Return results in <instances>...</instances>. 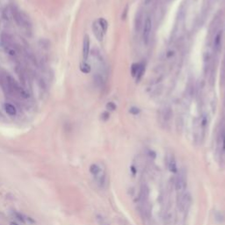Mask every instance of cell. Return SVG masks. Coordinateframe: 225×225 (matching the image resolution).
Wrapping results in <instances>:
<instances>
[{
	"label": "cell",
	"instance_id": "cell-1",
	"mask_svg": "<svg viewBox=\"0 0 225 225\" xmlns=\"http://www.w3.org/2000/svg\"><path fill=\"white\" fill-rule=\"evenodd\" d=\"M0 84H1V86L3 87V90L6 93L13 95V96H17L21 98H28V93H27V91L23 87L20 86L16 82V80L8 73L1 76Z\"/></svg>",
	"mask_w": 225,
	"mask_h": 225
},
{
	"label": "cell",
	"instance_id": "cell-2",
	"mask_svg": "<svg viewBox=\"0 0 225 225\" xmlns=\"http://www.w3.org/2000/svg\"><path fill=\"white\" fill-rule=\"evenodd\" d=\"M11 13L18 26L22 29L27 35H30V34L32 33V24H31L28 16L21 10L18 9L16 6H12L11 9Z\"/></svg>",
	"mask_w": 225,
	"mask_h": 225
},
{
	"label": "cell",
	"instance_id": "cell-3",
	"mask_svg": "<svg viewBox=\"0 0 225 225\" xmlns=\"http://www.w3.org/2000/svg\"><path fill=\"white\" fill-rule=\"evenodd\" d=\"M90 173L93 174L97 184L100 187H104L106 185V171H105L104 167L99 164H93L90 166Z\"/></svg>",
	"mask_w": 225,
	"mask_h": 225
},
{
	"label": "cell",
	"instance_id": "cell-4",
	"mask_svg": "<svg viewBox=\"0 0 225 225\" xmlns=\"http://www.w3.org/2000/svg\"><path fill=\"white\" fill-rule=\"evenodd\" d=\"M175 188L177 191L178 196L182 195L184 193H185L186 189V173H185L184 169H181L179 173V175L176 179V183H175Z\"/></svg>",
	"mask_w": 225,
	"mask_h": 225
},
{
	"label": "cell",
	"instance_id": "cell-5",
	"mask_svg": "<svg viewBox=\"0 0 225 225\" xmlns=\"http://www.w3.org/2000/svg\"><path fill=\"white\" fill-rule=\"evenodd\" d=\"M192 202V198L189 193H184L182 195L178 196V206H179V210L182 213L186 212L191 206Z\"/></svg>",
	"mask_w": 225,
	"mask_h": 225
},
{
	"label": "cell",
	"instance_id": "cell-6",
	"mask_svg": "<svg viewBox=\"0 0 225 225\" xmlns=\"http://www.w3.org/2000/svg\"><path fill=\"white\" fill-rule=\"evenodd\" d=\"M217 152L220 157V162H223L225 159V130L221 131L217 140Z\"/></svg>",
	"mask_w": 225,
	"mask_h": 225
},
{
	"label": "cell",
	"instance_id": "cell-7",
	"mask_svg": "<svg viewBox=\"0 0 225 225\" xmlns=\"http://www.w3.org/2000/svg\"><path fill=\"white\" fill-rule=\"evenodd\" d=\"M151 30H152V21L150 17H147L143 27V39L145 45H147L150 41Z\"/></svg>",
	"mask_w": 225,
	"mask_h": 225
},
{
	"label": "cell",
	"instance_id": "cell-8",
	"mask_svg": "<svg viewBox=\"0 0 225 225\" xmlns=\"http://www.w3.org/2000/svg\"><path fill=\"white\" fill-rule=\"evenodd\" d=\"M144 71V66L142 64H133L131 66V74L133 77H135L136 80L141 79L143 73Z\"/></svg>",
	"mask_w": 225,
	"mask_h": 225
},
{
	"label": "cell",
	"instance_id": "cell-9",
	"mask_svg": "<svg viewBox=\"0 0 225 225\" xmlns=\"http://www.w3.org/2000/svg\"><path fill=\"white\" fill-rule=\"evenodd\" d=\"M93 31L95 37L97 38V40H99V41H102L103 39H104L105 33L104 31L102 30V28H101V27L99 26L98 20L94 21L93 23Z\"/></svg>",
	"mask_w": 225,
	"mask_h": 225
},
{
	"label": "cell",
	"instance_id": "cell-10",
	"mask_svg": "<svg viewBox=\"0 0 225 225\" xmlns=\"http://www.w3.org/2000/svg\"><path fill=\"white\" fill-rule=\"evenodd\" d=\"M90 55V38L88 35H85L83 40V59L86 62Z\"/></svg>",
	"mask_w": 225,
	"mask_h": 225
},
{
	"label": "cell",
	"instance_id": "cell-11",
	"mask_svg": "<svg viewBox=\"0 0 225 225\" xmlns=\"http://www.w3.org/2000/svg\"><path fill=\"white\" fill-rule=\"evenodd\" d=\"M166 164H167V167L170 172L172 173H176L178 171L177 169V164L175 161V158L172 153H169L166 156Z\"/></svg>",
	"mask_w": 225,
	"mask_h": 225
},
{
	"label": "cell",
	"instance_id": "cell-12",
	"mask_svg": "<svg viewBox=\"0 0 225 225\" xmlns=\"http://www.w3.org/2000/svg\"><path fill=\"white\" fill-rule=\"evenodd\" d=\"M4 108L8 115L15 116L17 115V109L13 105L10 104V103H6L4 105Z\"/></svg>",
	"mask_w": 225,
	"mask_h": 225
},
{
	"label": "cell",
	"instance_id": "cell-13",
	"mask_svg": "<svg viewBox=\"0 0 225 225\" xmlns=\"http://www.w3.org/2000/svg\"><path fill=\"white\" fill-rule=\"evenodd\" d=\"M221 45H222V33L219 32L217 35L215 37V40H214V49L215 51H219L221 48Z\"/></svg>",
	"mask_w": 225,
	"mask_h": 225
},
{
	"label": "cell",
	"instance_id": "cell-14",
	"mask_svg": "<svg viewBox=\"0 0 225 225\" xmlns=\"http://www.w3.org/2000/svg\"><path fill=\"white\" fill-rule=\"evenodd\" d=\"M79 69L80 70L83 72V73H85V74H88V73H90L91 72V70H92V68H91V65L89 64H87L86 62H83V63H81L80 64V66H79Z\"/></svg>",
	"mask_w": 225,
	"mask_h": 225
},
{
	"label": "cell",
	"instance_id": "cell-15",
	"mask_svg": "<svg viewBox=\"0 0 225 225\" xmlns=\"http://www.w3.org/2000/svg\"><path fill=\"white\" fill-rule=\"evenodd\" d=\"M98 22L99 24V26L101 27L102 30L104 31L105 34H106V31H107V28H108V23H107V21L105 19H103V18H100V19H98Z\"/></svg>",
	"mask_w": 225,
	"mask_h": 225
},
{
	"label": "cell",
	"instance_id": "cell-16",
	"mask_svg": "<svg viewBox=\"0 0 225 225\" xmlns=\"http://www.w3.org/2000/svg\"><path fill=\"white\" fill-rule=\"evenodd\" d=\"M96 220H97V223H98V225H110L109 222L107 221L106 218H105L103 215H98L96 216Z\"/></svg>",
	"mask_w": 225,
	"mask_h": 225
},
{
	"label": "cell",
	"instance_id": "cell-17",
	"mask_svg": "<svg viewBox=\"0 0 225 225\" xmlns=\"http://www.w3.org/2000/svg\"><path fill=\"white\" fill-rule=\"evenodd\" d=\"M129 113L131 115H137L140 113V109L138 107H136V106H132V107L129 108Z\"/></svg>",
	"mask_w": 225,
	"mask_h": 225
},
{
	"label": "cell",
	"instance_id": "cell-18",
	"mask_svg": "<svg viewBox=\"0 0 225 225\" xmlns=\"http://www.w3.org/2000/svg\"><path fill=\"white\" fill-rule=\"evenodd\" d=\"M106 107L108 111H115L116 109V106L114 102H108L106 106Z\"/></svg>",
	"mask_w": 225,
	"mask_h": 225
},
{
	"label": "cell",
	"instance_id": "cell-19",
	"mask_svg": "<svg viewBox=\"0 0 225 225\" xmlns=\"http://www.w3.org/2000/svg\"><path fill=\"white\" fill-rule=\"evenodd\" d=\"M110 117V114L108 112H103L102 114H101V120L102 121H107L108 119H109Z\"/></svg>",
	"mask_w": 225,
	"mask_h": 225
},
{
	"label": "cell",
	"instance_id": "cell-20",
	"mask_svg": "<svg viewBox=\"0 0 225 225\" xmlns=\"http://www.w3.org/2000/svg\"><path fill=\"white\" fill-rule=\"evenodd\" d=\"M152 1H153V0H145V4H146V5H149V4L151 3Z\"/></svg>",
	"mask_w": 225,
	"mask_h": 225
},
{
	"label": "cell",
	"instance_id": "cell-21",
	"mask_svg": "<svg viewBox=\"0 0 225 225\" xmlns=\"http://www.w3.org/2000/svg\"><path fill=\"white\" fill-rule=\"evenodd\" d=\"M10 225H19L17 223H15V222H12L11 223H10Z\"/></svg>",
	"mask_w": 225,
	"mask_h": 225
},
{
	"label": "cell",
	"instance_id": "cell-22",
	"mask_svg": "<svg viewBox=\"0 0 225 225\" xmlns=\"http://www.w3.org/2000/svg\"><path fill=\"white\" fill-rule=\"evenodd\" d=\"M1 117H2V114L0 113V118H1Z\"/></svg>",
	"mask_w": 225,
	"mask_h": 225
},
{
	"label": "cell",
	"instance_id": "cell-23",
	"mask_svg": "<svg viewBox=\"0 0 225 225\" xmlns=\"http://www.w3.org/2000/svg\"><path fill=\"white\" fill-rule=\"evenodd\" d=\"M224 29H225V25H224Z\"/></svg>",
	"mask_w": 225,
	"mask_h": 225
}]
</instances>
